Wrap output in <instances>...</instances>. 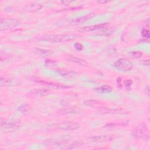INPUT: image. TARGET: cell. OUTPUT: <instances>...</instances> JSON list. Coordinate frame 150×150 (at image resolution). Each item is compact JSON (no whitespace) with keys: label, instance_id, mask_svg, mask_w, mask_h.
I'll list each match as a JSON object with an SVG mask.
<instances>
[{"label":"cell","instance_id":"20","mask_svg":"<svg viewBox=\"0 0 150 150\" xmlns=\"http://www.w3.org/2000/svg\"><path fill=\"white\" fill-rule=\"evenodd\" d=\"M16 82L11 79L1 78V86H15Z\"/></svg>","mask_w":150,"mask_h":150},{"label":"cell","instance_id":"29","mask_svg":"<svg viewBox=\"0 0 150 150\" xmlns=\"http://www.w3.org/2000/svg\"><path fill=\"white\" fill-rule=\"evenodd\" d=\"M121 81H122V79L119 77L117 79V87L120 88H122V83H121Z\"/></svg>","mask_w":150,"mask_h":150},{"label":"cell","instance_id":"16","mask_svg":"<svg viewBox=\"0 0 150 150\" xmlns=\"http://www.w3.org/2000/svg\"><path fill=\"white\" fill-rule=\"evenodd\" d=\"M57 73L60 76L64 77H72L77 74V73L76 71L68 70H57Z\"/></svg>","mask_w":150,"mask_h":150},{"label":"cell","instance_id":"23","mask_svg":"<svg viewBox=\"0 0 150 150\" xmlns=\"http://www.w3.org/2000/svg\"><path fill=\"white\" fill-rule=\"evenodd\" d=\"M35 52L39 54V55H41V56H45V55H49L50 54L52 53V52L51 51H49V50H44V49H37L36 48L35 49Z\"/></svg>","mask_w":150,"mask_h":150},{"label":"cell","instance_id":"21","mask_svg":"<svg viewBox=\"0 0 150 150\" xmlns=\"http://www.w3.org/2000/svg\"><path fill=\"white\" fill-rule=\"evenodd\" d=\"M83 142L81 141V140H78V141H74L72 143H71L70 144L67 145V146L66 147L67 149H75V148H79L80 146H81V145H83Z\"/></svg>","mask_w":150,"mask_h":150},{"label":"cell","instance_id":"9","mask_svg":"<svg viewBox=\"0 0 150 150\" xmlns=\"http://www.w3.org/2000/svg\"><path fill=\"white\" fill-rule=\"evenodd\" d=\"M96 15V13L94 12H90L89 13H87L85 15L78 17V18H74L73 19L71 20L70 23L73 25H78V24H80L90 19H91L92 18H93L94 16Z\"/></svg>","mask_w":150,"mask_h":150},{"label":"cell","instance_id":"27","mask_svg":"<svg viewBox=\"0 0 150 150\" xmlns=\"http://www.w3.org/2000/svg\"><path fill=\"white\" fill-rule=\"evenodd\" d=\"M124 84H125V86H126V87L129 88L131 86L132 84V81L130 79H128V80H126L124 81Z\"/></svg>","mask_w":150,"mask_h":150},{"label":"cell","instance_id":"22","mask_svg":"<svg viewBox=\"0 0 150 150\" xmlns=\"http://www.w3.org/2000/svg\"><path fill=\"white\" fill-rule=\"evenodd\" d=\"M96 90L100 91L102 93H110L112 90V88L108 85H104L98 88H97Z\"/></svg>","mask_w":150,"mask_h":150},{"label":"cell","instance_id":"12","mask_svg":"<svg viewBox=\"0 0 150 150\" xmlns=\"http://www.w3.org/2000/svg\"><path fill=\"white\" fill-rule=\"evenodd\" d=\"M42 8V5L38 3H32L24 6L23 10L27 12H35L39 11Z\"/></svg>","mask_w":150,"mask_h":150},{"label":"cell","instance_id":"3","mask_svg":"<svg viewBox=\"0 0 150 150\" xmlns=\"http://www.w3.org/2000/svg\"><path fill=\"white\" fill-rule=\"evenodd\" d=\"M114 67L118 70L122 71H128L133 67L132 63L128 59L121 58L115 62Z\"/></svg>","mask_w":150,"mask_h":150},{"label":"cell","instance_id":"2","mask_svg":"<svg viewBox=\"0 0 150 150\" xmlns=\"http://www.w3.org/2000/svg\"><path fill=\"white\" fill-rule=\"evenodd\" d=\"M134 137L138 139H148L149 138V132L148 127L144 124L138 125L132 132Z\"/></svg>","mask_w":150,"mask_h":150},{"label":"cell","instance_id":"26","mask_svg":"<svg viewBox=\"0 0 150 150\" xmlns=\"http://www.w3.org/2000/svg\"><path fill=\"white\" fill-rule=\"evenodd\" d=\"M105 52L108 54H112L115 53V49L114 47V46H108L105 49Z\"/></svg>","mask_w":150,"mask_h":150},{"label":"cell","instance_id":"30","mask_svg":"<svg viewBox=\"0 0 150 150\" xmlns=\"http://www.w3.org/2000/svg\"><path fill=\"white\" fill-rule=\"evenodd\" d=\"M109 1H97L98 3H100V4H105V3H107V2H108Z\"/></svg>","mask_w":150,"mask_h":150},{"label":"cell","instance_id":"8","mask_svg":"<svg viewBox=\"0 0 150 150\" xmlns=\"http://www.w3.org/2000/svg\"><path fill=\"white\" fill-rule=\"evenodd\" d=\"M1 128L4 129L5 130L7 131H15L17 129H18L20 126L21 124L18 121H2L1 120Z\"/></svg>","mask_w":150,"mask_h":150},{"label":"cell","instance_id":"19","mask_svg":"<svg viewBox=\"0 0 150 150\" xmlns=\"http://www.w3.org/2000/svg\"><path fill=\"white\" fill-rule=\"evenodd\" d=\"M84 104H85L87 106L89 107H100L101 105H102V103L96 100H87L84 101Z\"/></svg>","mask_w":150,"mask_h":150},{"label":"cell","instance_id":"13","mask_svg":"<svg viewBox=\"0 0 150 150\" xmlns=\"http://www.w3.org/2000/svg\"><path fill=\"white\" fill-rule=\"evenodd\" d=\"M50 93V91L46 88H36L29 93L32 96H45Z\"/></svg>","mask_w":150,"mask_h":150},{"label":"cell","instance_id":"15","mask_svg":"<svg viewBox=\"0 0 150 150\" xmlns=\"http://www.w3.org/2000/svg\"><path fill=\"white\" fill-rule=\"evenodd\" d=\"M81 110L77 107H70L64 108L59 111L60 113L62 114H74V113H79L80 112Z\"/></svg>","mask_w":150,"mask_h":150},{"label":"cell","instance_id":"24","mask_svg":"<svg viewBox=\"0 0 150 150\" xmlns=\"http://www.w3.org/2000/svg\"><path fill=\"white\" fill-rule=\"evenodd\" d=\"M129 55L132 58L139 59L142 56V53L139 51H133V52H130L129 53Z\"/></svg>","mask_w":150,"mask_h":150},{"label":"cell","instance_id":"7","mask_svg":"<svg viewBox=\"0 0 150 150\" xmlns=\"http://www.w3.org/2000/svg\"><path fill=\"white\" fill-rule=\"evenodd\" d=\"M114 137L111 135H100L97 136H92L87 139L90 142H105L111 141Z\"/></svg>","mask_w":150,"mask_h":150},{"label":"cell","instance_id":"18","mask_svg":"<svg viewBox=\"0 0 150 150\" xmlns=\"http://www.w3.org/2000/svg\"><path fill=\"white\" fill-rule=\"evenodd\" d=\"M101 112L104 114H122L124 110L121 109H115V108H101L100 110Z\"/></svg>","mask_w":150,"mask_h":150},{"label":"cell","instance_id":"5","mask_svg":"<svg viewBox=\"0 0 150 150\" xmlns=\"http://www.w3.org/2000/svg\"><path fill=\"white\" fill-rule=\"evenodd\" d=\"M19 25V22L16 19H1L0 23L1 30L12 29Z\"/></svg>","mask_w":150,"mask_h":150},{"label":"cell","instance_id":"6","mask_svg":"<svg viewBox=\"0 0 150 150\" xmlns=\"http://www.w3.org/2000/svg\"><path fill=\"white\" fill-rule=\"evenodd\" d=\"M107 23L97 24L94 25H90V26H86L84 27L79 28L77 30L79 32H91L97 30H104L107 28Z\"/></svg>","mask_w":150,"mask_h":150},{"label":"cell","instance_id":"4","mask_svg":"<svg viewBox=\"0 0 150 150\" xmlns=\"http://www.w3.org/2000/svg\"><path fill=\"white\" fill-rule=\"evenodd\" d=\"M80 127V125L76 122L65 121L55 124L52 125V128L56 129L61 130H74Z\"/></svg>","mask_w":150,"mask_h":150},{"label":"cell","instance_id":"11","mask_svg":"<svg viewBox=\"0 0 150 150\" xmlns=\"http://www.w3.org/2000/svg\"><path fill=\"white\" fill-rule=\"evenodd\" d=\"M33 80L36 83H41L42 84L46 85V86H50V87H54L55 88H69L70 87V86H64L63 84H57V83H52V82H48V81H44L43 80L39 79H33Z\"/></svg>","mask_w":150,"mask_h":150},{"label":"cell","instance_id":"1","mask_svg":"<svg viewBox=\"0 0 150 150\" xmlns=\"http://www.w3.org/2000/svg\"><path fill=\"white\" fill-rule=\"evenodd\" d=\"M78 37H79V35L73 34L49 35L41 37L40 38V40L42 41L48 42L50 43H59L73 40L77 39Z\"/></svg>","mask_w":150,"mask_h":150},{"label":"cell","instance_id":"14","mask_svg":"<svg viewBox=\"0 0 150 150\" xmlns=\"http://www.w3.org/2000/svg\"><path fill=\"white\" fill-rule=\"evenodd\" d=\"M66 59L69 62L80 64L82 66H87V64H88V63L85 60L82 59L81 58L77 57H76L74 56H73V55H69V56H67Z\"/></svg>","mask_w":150,"mask_h":150},{"label":"cell","instance_id":"10","mask_svg":"<svg viewBox=\"0 0 150 150\" xmlns=\"http://www.w3.org/2000/svg\"><path fill=\"white\" fill-rule=\"evenodd\" d=\"M69 139H47L44 142V144L47 146H62L67 145Z\"/></svg>","mask_w":150,"mask_h":150},{"label":"cell","instance_id":"25","mask_svg":"<svg viewBox=\"0 0 150 150\" xmlns=\"http://www.w3.org/2000/svg\"><path fill=\"white\" fill-rule=\"evenodd\" d=\"M141 34H142V36L144 38H145L146 39H149V38L150 35H149V31L148 29H146V28H143L142 29V31H141Z\"/></svg>","mask_w":150,"mask_h":150},{"label":"cell","instance_id":"17","mask_svg":"<svg viewBox=\"0 0 150 150\" xmlns=\"http://www.w3.org/2000/svg\"><path fill=\"white\" fill-rule=\"evenodd\" d=\"M18 111L23 114H28L32 111V107L28 104H22L18 107Z\"/></svg>","mask_w":150,"mask_h":150},{"label":"cell","instance_id":"28","mask_svg":"<svg viewBox=\"0 0 150 150\" xmlns=\"http://www.w3.org/2000/svg\"><path fill=\"white\" fill-rule=\"evenodd\" d=\"M74 47L75 48L78 50H82L83 49V45L81 44V43H76L75 45H74Z\"/></svg>","mask_w":150,"mask_h":150}]
</instances>
